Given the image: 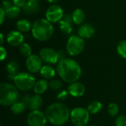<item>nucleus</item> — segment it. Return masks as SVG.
Returning a JSON list of instances; mask_svg holds the SVG:
<instances>
[{
	"label": "nucleus",
	"instance_id": "nucleus-1",
	"mask_svg": "<svg viewBox=\"0 0 126 126\" xmlns=\"http://www.w3.org/2000/svg\"><path fill=\"white\" fill-rule=\"evenodd\" d=\"M56 72L63 81L69 83L78 81L82 74L79 63L75 60L67 58L58 61L56 66Z\"/></svg>",
	"mask_w": 126,
	"mask_h": 126
},
{
	"label": "nucleus",
	"instance_id": "nucleus-2",
	"mask_svg": "<svg viewBox=\"0 0 126 126\" xmlns=\"http://www.w3.org/2000/svg\"><path fill=\"white\" fill-rule=\"evenodd\" d=\"M70 113L69 107L62 103H52L45 111L47 120L53 126H56L65 124L70 118Z\"/></svg>",
	"mask_w": 126,
	"mask_h": 126
},
{
	"label": "nucleus",
	"instance_id": "nucleus-3",
	"mask_svg": "<svg viewBox=\"0 0 126 126\" xmlns=\"http://www.w3.org/2000/svg\"><path fill=\"white\" fill-rule=\"evenodd\" d=\"M31 31L35 39L38 41H45L52 36L54 28L52 23L47 19L41 18L32 24Z\"/></svg>",
	"mask_w": 126,
	"mask_h": 126
},
{
	"label": "nucleus",
	"instance_id": "nucleus-4",
	"mask_svg": "<svg viewBox=\"0 0 126 126\" xmlns=\"http://www.w3.org/2000/svg\"><path fill=\"white\" fill-rule=\"evenodd\" d=\"M19 94L18 88L8 83L0 84V104L4 106H12L17 102Z\"/></svg>",
	"mask_w": 126,
	"mask_h": 126
},
{
	"label": "nucleus",
	"instance_id": "nucleus-5",
	"mask_svg": "<svg viewBox=\"0 0 126 126\" xmlns=\"http://www.w3.org/2000/svg\"><path fill=\"white\" fill-rule=\"evenodd\" d=\"M15 86L21 91H29L32 89L35 83V77L28 72H20L16 75L14 80Z\"/></svg>",
	"mask_w": 126,
	"mask_h": 126
},
{
	"label": "nucleus",
	"instance_id": "nucleus-6",
	"mask_svg": "<svg viewBox=\"0 0 126 126\" xmlns=\"http://www.w3.org/2000/svg\"><path fill=\"white\" fill-rule=\"evenodd\" d=\"M84 40L79 35L70 36L66 44V52L72 56H77L81 54L84 49Z\"/></svg>",
	"mask_w": 126,
	"mask_h": 126
},
{
	"label": "nucleus",
	"instance_id": "nucleus-7",
	"mask_svg": "<svg viewBox=\"0 0 126 126\" xmlns=\"http://www.w3.org/2000/svg\"><path fill=\"white\" fill-rule=\"evenodd\" d=\"M90 118V113L87 109L77 107L73 109L70 113V119L75 126H86Z\"/></svg>",
	"mask_w": 126,
	"mask_h": 126
},
{
	"label": "nucleus",
	"instance_id": "nucleus-8",
	"mask_svg": "<svg viewBox=\"0 0 126 126\" xmlns=\"http://www.w3.org/2000/svg\"><path fill=\"white\" fill-rule=\"evenodd\" d=\"M47 121L45 113L40 110L31 111L27 117L28 126H46Z\"/></svg>",
	"mask_w": 126,
	"mask_h": 126
},
{
	"label": "nucleus",
	"instance_id": "nucleus-9",
	"mask_svg": "<svg viewBox=\"0 0 126 126\" xmlns=\"http://www.w3.org/2000/svg\"><path fill=\"white\" fill-rule=\"evenodd\" d=\"M46 19H47L49 22L58 23L63 18L64 14L63 9L61 6L57 4H52L49 6L45 13Z\"/></svg>",
	"mask_w": 126,
	"mask_h": 126
},
{
	"label": "nucleus",
	"instance_id": "nucleus-10",
	"mask_svg": "<svg viewBox=\"0 0 126 126\" xmlns=\"http://www.w3.org/2000/svg\"><path fill=\"white\" fill-rule=\"evenodd\" d=\"M39 56L44 62L48 64L58 63L60 61L58 52L49 47L41 49L39 52Z\"/></svg>",
	"mask_w": 126,
	"mask_h": 126
},
{
	"label": "nucleus",
	"instance_id": "nucleus-11",
	"mask_svg": "<svg viewBox=\"0 0 126 126\" xmlns=\"http://www.w3.org/2000/svg\"><path fill=\"white\" fill-rule=\"evenodd\" d=\"M42 59L39 55H31L27 58L26 67L27 70L31 73H35L41 70L42 68Z\"/></svg>",
	"mask_w": 126,
	"mask_h": 126
},
{
	"label": "nucleus",
	"instance_id": "nucleus-12",
	"mask_svg": "<svg viewBox=\"0 0 126 126\" xmlns=\"http://www.w3.org/2000/svg\"><path fill=\"white\" fill-rule=\"evenodd\" d=\"M68 92L69 94L75 97H80L84 95L86 92L85 86L80 82H74L70 83L68 86Z\"/></svg>",
	"mask_w": 126,
	"mask_h": 126
},
{
	"label": "nucleus",
	"instance_id": "nucleus-13",
	"mask_svg": "<svg viewBox=\"0 0 126 126\" xmlns=\"http://www.w3.org/2000/svg\"><path fill=\"white\" fill-rule=\"evenodd\" d=\"M7 43L13 47H18L23 44L24 41V35L22 32L19 31H11L7 35Z\"/></svg>",
	"mask_w": 126,
	"mask_h": 126
},
{
	"label": "nucleus",
	"instance_id": "nucleus-14",
	"mask_svg": "<svg viewBox=\"0 0 126 126\" xmlns=\"http://www.w3.org/2000/svg\"><path fill=\"white\" fill-rule=\"evenodd\" d=\"M72 16L69 14H65L59 22V28L64 34H69L72 31Z\"/></svg>",
	"mask_w": 126,
	"mask_h": 126
},
{
	"label": "nucleus",
	"instance_id": "nucleus-15",
	"mask_svg": "<svg viewBox=\"0 0 126 126\" xmlns=\"http://www.w3.org/2000/svg\"><path fill=\"white\" fill-rule=\"evenodd\" d=\"M78 35L83 38H90L94 35L95 30L92 25L89 24H83L78 28Z\"/></svg>",
	"mask_w": 126,
	"mask_h": 126
},
{
	"label": "nucleus",
	"instance_id": "nucleus-16",
	"mask_svg": "<svg viewBox=\"0 0 126 126\" xmlns=\"http://www.w3.org/2000/svg\"><path fill=\"white\" fill-rule=\"evenodd\" d=\"M6 69H7L8 78L10 80H14L15 77L18 74V63L16 61L12 60L7 63V64L6 66Z\"/></svg>",
	"mask_w": 126,
	"mask_h": 126
},
{
	"label": "nucleus",
	"instance_id": "nucleus-17",
	"mask_svg": "<svg viewBox=\"0 0 126 126\" xmlns=\"http://www.w3.org/2000/svg\"><path fill=\"white\" fill-rule=\"evenodd\" d=\"M23 10L25 12V13L28 15H33V14L37 13L39 10L38 1H27L26 4L23 7Z\"/></svg>",
	"mask_w": 126,
	"mask_h": 126
},
{
	"label": "nucleus",
	"instance_id": "nucleus-18",
	"mask_svg": "<svg viewBox=\"0 0 126 126\" xmlns=\"http://www.w3.org/2000/svg\"><path fill=\"white\" fill-rule=\"evenodd\" d=\"M48 87L49 83H47L46 79H41L35 82V86L33 87V90L36 94H42L47 90Z\"/></svg>",
	"mask_w": 126,
	"mask_h": 126
},
{
	"label": "nucleus",
	"instance_id": "nucleus-19",
	"mask_svg": "<svg viewBox=\"0 0 126 126\" xmlns=\"http://www.w3.org/2000/svg\"><path fill=\"white\" fill-rule=\"evenodd\" d=\"M42 104H43V100H42L41 97L40 96V94H35V95L31 97L30 106L28 108L31 111L39 110L41 109V107L42 106Z\"/></svg>",
	"mask_w": 126,
	"mask_h": 126
},
{
	"label": "nucleus",
	"instance_id": "nucleus-20",
	"mask_svg": "<svg viewBox=\"0 0 126 126\" xmlns=\"http://www.w3.org/2000/svg\"><path fill=\"white\" fill-rule=\"evenodd\" d=\"M32 27L31 22L27 19H20L16 23V28L21 32H27L32 30Z\"/></svg>",
	"mask_w": 126,
	"mask_h": 126
},
{
	"label": "nucleus",
	"instance_id": "nucleus-21",
	"mask_svg": "<svg viewBox=\"0 0 126 126\" xmlns=\"http://www.w3.org/2000/svg\"><path fill=\"white\" fill-rule=\"evenodd\" d=\"M40 73L44 79L49 80L53 78V77L55 75V70L52 66L49 65H45L43 66L42 68L41 69Z\"/></svg>",
	"mask_w": 126,
	"mask_h": 126
},
{
	"label": "nucleus",
	"instance_id": "nucleus-22",
	"mask_svg": "<svg viewBox=\"0 0 126 126\" xmlns=\"http://www.w3.org/2000/svg\"><path fill=\"white\" fill-rule=\"evenodd\" d=\"M73 22L77 24H81L85 20V13L82 9L78 8L74 10V12L72 14Z\"/></svg>",
	"mask_w": 126,
	"mask_h": 126
},
{
	"label": "nucleus",
	"instance_id": "nucleus-23",
	"mask_svg": "<svg viewBox=\"0 0 126 126\" xmlns=\"http://www.w3.org/2000/svg\"><path fill=\"white\" fill-rule=\"evenodd\" d=\"M102 109H103V104L101 102L98 100H94L91 102L87 107V109L89 111V113L92 114H96L99 113L102 110Z\"/></svg>",
	"mask_w": 126,
	"mask_h": 126
},
{
	"label": "nucleus",
	"instance_id": "nucleus-24",
	"mask_svg": "<svg viewBox=\"0 0 126 126\" xmlns=\"http://www.w3.org/2000/svg\"><path fill=\"white\" fill-rule=\"evenodd\" d=\"M26 109H27V106L21 101V102H16L15 103H13L10 107V111L14 114L18 115L24 112Z\"/></svg>",
	"mask_w": 126,
	"mask_h": 126
},
{
	"label": "nucleus",
	"instance_id": "nucleus-25",
	"mask_svg": "<svg viewBox=\"0 0 126 126\" xmlns=\"http://www.w3.org/2000/svg\"><path fill=\"white\" fill-rule=\"evenodd\" d=\"M20 12H21V7H17L14 4H13L9 9L5 10L6 16L8 17L9 18H16L17 16H18Z\"/></svg>",
	"mask_w": 126,
	"mask_h": 126
},
{
	"label": "nucleus",
	"instance_id": "nucleus-26",
	"mask_svg": "<svg viewBox=\"0 0 126 126\" xmlns=\"http://www.w3.org/2000/svg\"><path fill=\"white\" fill-rule=\"evenodd\" d=\"M19 52L21 53V55L27 58L32 55L31 47L27 43H23L22 44L19 46Z\"/></svg>",
	"mask_w": 126,
	"mask_h": 126
},
{
	"label": "nucleus",
	"instance_id": "nucleus-27",
	"mask_svg": "<svg viewBox=\"0 0 126 126\" xmlns=\"http://www.w3.org/2000/svg\"><path fill=\"white\" fill-rule=\"evenodd\" d=\"M117 51L120 57L126 58V41H121L118 44Z\"/></svg>",
	"mask_w": 126,
	"mask_h": 126
},
{
	"label": "nucleus",
	"instance_id": "nucleus-28",
	"mask_svg": "<svg viewBox=\"0 0 126 126\" xmlns=\"http://www.w3.org/2000/svg\"><path fill=\"white\" fill-rule=\"evenodd\" d=\"M108 113L111 117H117L119 113V106L115 103H111L108 106Z\"/></svg>",
	"mask_w": 126,
	"mask_h": 126
},
{
	"label": "nucleus",
	"instance_id": "nucleus-29",
	"mask_svg": "<svg viewBox=\"0 0 126 126\" xmlns=\"http://www.w3.org/2000/svg\"><path fill=\"white\" fill-rule=\"evenodd\" d=\"M63 86V83L60 80L58 79H54L52 80L49 83V87L50 89H52V90L57 91V90H60Z\"/></svg>",
	"mask_w": 126,
	"mask_h": 126
},
{
	"label": "nucleus",
	"instance_id": "nucleus-30",
	"mask_svg": "<svg viewBox=\"0 0 126 126\" xmlns=\"http://www.w3.org/2000/svg\"><path fill=\"white\" fill-rule=\"evenodd\" d=\"M116 126H126V116L120 115L116 118Z\"/></svg>",
	"mask_w": 126,
	"mask_h": 126
},
{
	"label": "nucleus",
	"instance_id": "nucleus-31",
	"mask_svg": "<svg viewBox=\"0 0 126 126\" xmlns=\"http://www.w3.org/2000/svg\"><path fill=\"white\" fill-rule=\"evenodd\" d=\"M69 93L68 91H66V90H61L60 91L58 94H57V99L59 100H61V101H63L67 99L68 96H69Z\"/></svg>",
	"mask_w": 126,
	"mask_h": 126
},
{
	"label": "nucleus",
	"instance_id": "nucleus-32",
	"mask_svg": "<svg viewBox=\"0 0 126 126\" xmlns=\"http://www.w3.org/2000/svg\"><path fill=\"white\" fill-rule=\"evenodd\" d=\"M12 5H13V4H12V2H11L10 0H4V1L1 2V7L2 9H4V10H7L9 9Z\"/></svg>",
	"mask_w": 126,
	"mask_h": 126
},
{
	"label": "nucleus",
	"instance_id": "nucleus-33",
	"mask_svg": "<svg viewBox=\"0 0 126 126\" xmlns=\"http://www.w3.org/2000/svg\"><path fill=\"white\" fill-rule=\"evenodd\" d=\"M31 97L30 95L29 94H26L23 97V98L21 99V102L27 106V108L29 107L30 106V100H31Z\"/></svg>",
	"mask_w": 126,
	"mask_h": 126
},
{
	"label": "nucleus",
	"instance_id": "nucleus-34",
	"mask_svg": "<svg viewBox=\"0 0 126 126\" xmlns=\"http://www.w3.org/2000/svg\"><path fill=\"white\" fill-rule=\"evenodd\" d=\"M13 4L17 7H23L27 2V0H12Z\"/></svg>",
	"mask_w": 126,
	"mask_h": 126
},
{
	"label": "nucleus",
	"instance_id": "nucleus-35",
	"mask_svg": "<svg viewBox=\"0 0 126 126\" xmlns=\"http://www.w3.org/2000/svg\"><path fill=\"white\" fill-rule=\"evenodd\" d=\"M0 52H1V61H2L7 57V51H6V49H4V47L1 46L0 47Z\"/></svg>",
	"mask_w": 126,
	"mask_h": 126
},
{
	"label": "nucleus",
	"instance_id": "nucleus-36",
	"mask_svg": "<svg viewBox=\"0 0 126 126\" xmlns=\"http://www.w3.org/2000/svg\"><path fill=\"white\" fill-rule=\"evenodd\" d=\"M0 14H1V24H2L6 18V13H5V10L1 7L0 8Z\"/></svg>",
	"mask_w": 126,
	"mask_h": 126
},
{
	"label": "nucleus",
	"instance_id": "nucleus-37",
	"mask_svg": "<svg viewBox=\"0 0 126 126\" xmlns=\"http://www.w3.org/2000/svg\"><path fill=\"white\" fill-rule=\"evenodd\" d=\"M58 56H59L60 60L66 58V54H65V52L63 50H60L58 52Z\"/></svg>",
	"mask_w": 126,
	"mask_h": 126
},
{
	"label": "nucleus",
	"instance_id": "nucleus-38",
	"mask_svg": "<svg viewBox=\"0 0 126 126\" xmlns=\"http://www.w3.org/2000/svg\"><path fill=\"white\" fill-rule=\"evenodd\" d=\"M0 37H1V44H2L3 42H4V35H3L2 33L0 34Z\"/></svg>",
	"mask_w": 126,
	"mask_h": 126
},
{
	"label": "nucleus",
	"instance_id": "nucleus-39",
	"mask_svg": "<svg viewBox=\"0 0 126 126\" xmlns=\"http://www.w3.org/2000/svg\"><path fill=\"white\" fill-rule=\"evenodd\" d=\"M46 1H47L49 2V3H56V2H58L59 0H46Z\"/></svg>",
	"mask_w": 126,
	"mask_h": 126
},
{
	"label": "nucleus",
	"instance_id": "nucleus-40",
	"mask_svg": "<svg viewBox=\"0 0 126 126\" xmlns=\"http://www.w3.org/2000/svg\"><path fill=\"white\" fill-rule=\"evenodd\" d=\"M27 1H38V0H27Z\"/></svg>",
	"mask_w": 126,
	"mask_h": 126
},
{
	"label": "nucleus",
	"instance_id": "nucleus-41",
	"mask_svg": "<svg viewBox=\"0 0 126 126\" xmlns=\"http://www.w3.org/2000/svg\"></svg>",
	"mask_w": 126,
	"mask_h": 126
},
{
	"label": "nucleus",
	"instance_id": "nucleus-42",
	"mask_svg": "<svg viewBox=\"0 0 126 126\" xmlns=\"http://www.w3.org/2000/svg\"></svg>",
	"mask_w": 126,
	"mask_h": 126
}]
</instances>
